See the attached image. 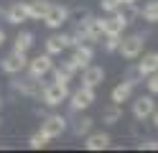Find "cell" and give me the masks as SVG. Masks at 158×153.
I'll return each mask as SVG.
<instances>
[{
  "instance_id": "6da1fadb",
  "label": "cell",
  "mask_w": 158,
  "mask_h": 153,
  "mask_svg": "<svg viewBox=\"0 0 158 153\" xmlns=\"http://www.w3.org/2000/svg\"><path fill=\"white\" fill-rule=\"evenodd\" d=\"M69 97V84L66 82H48V84H44L41 89V100H44V105L48 107H56V105H61V102H66Z\"/></svg>"
},
{
  "instance_id": "7a4b0ae2",
  "label": "cell",
  "mask_w": 158,
  "mask_h": 153,
  "mask_svg": "<svg viewBox=\"0 0 158 153\" xmlns=\"http://www.w3.org/2000/svg\"><path fill=\"white\" fill-rule=\"evenodd\" d=\"M143 46H145V36H143V33H133V36L120 38V46H117V51L123 54V59L135 61L138 56L143 54Z\"/></svg>"
},
{
  "instance_id": "3957f363",
  "label": "cell",
  "mask_w": 158,
  "mask_h": 153,
  "mask_svg": "<svg viewBox=\"0 0 158 153\" xmlns=\"http://www.w3.org/2000/svg\"><path fill=\"white\" fill-rule=\"evenodd\" d=\"M69 107H72V112H82L87 107H92L94 102V89L92 87H79L77 92H69Z\"/></svg>"
},
{
  "instance_id": "277c9868",
  "label": "cell",
  "mask_w": 158,
  "mask_h": 153,
  "mask_svg": "<svg viewBox=\"0 0 158 153\" xmlns=\"http://www.w3.org/2000/svg\"><path fill=\"white\" fill-rule=\"evenodd\" d=\"M15 77V74H13ZM10 87L15 89V92H21V95H26V97H41V89H44V84H41V79H36V77H31L28 74L26 79L21 77V79H13L10 82Z\"/></svg>"
},
{
  "instance_id": "5b68a950",
  "label": "cell",
  "mask_w": 158,
  "mask_h": 153,
  "mask_svg": "<svg viewBox=\"0 0 158 153\" xmlns=\"http://www.w3.org/2000/svg\"><path fill=\"white\" fill-rule=\"evenodd\" d=\"M102 28H105V36H123V31L127 28V18L123 8L115 13H107V18H102Z\"/></svg>"
},
{
  "instance_id": "8992f818",
  "label": "cell",
  "mask_w": 158,
  "mask_h": 153,
  "mask_svg": "<svg viewBox=\"0 0 158 153\" xmlns=\"http://www.w3.org/2000/svg\"><path fill=\"white\" fill-rule=\"evenodd\" d=\"M51 59H54L51 54H38L36 59H31V61L26 64L28 74H31V77H36V79H44L48 71L54 69V61H51Z\"/></svg>"
},
{
  "instance_id": "52a82bcc",
  "label": "cell",
  "mask_w": 158,
  "mask_h": 153,
  "mask_svg": "<svg viewBox=\"0 0 158 153\" xmlns=\"http://www.w3.org/2000/svg\"><path fill=\"white\" fill-rule=\"evenodd\" d=\"M64 130H66V117L64 115H46L44 122H41V133L48 138H61L64 135Z\"/></svg>"
},
{
  "instance_id": "ba28073f",
  "label": "cell",
  "mask_w": 158,
  "mask_h": 153,
  "mask_svg": "<svg viewBox=\"0 0 158 153\" xmlns=\"http://www.w3.org/2000/svg\"><path fill=\"white\" fill-rule=\"evenodd\" d=\"M26 64H28V56L23 54V51H13V54H8L3 61H0V69L13 77V74H21V71L26 69Z\"/></svg>"
},
{
  "instance_id": "9c48e42d",
  "label": "cell",
  "mask_w": 158,
  "mask_h": 153,
  "mask_svg": "<svg viewBox=\"0 0 158 153\" xmlns=\"http://www.w3.org/2000/svg\"><path fill=\"white\" fill-rule=\"evenodd\" d=\"M69 8L66 5H48V10H46V15H44V23L48 26V28H61L66 20H69Z\"/></svg>"
},
{
  "instance_id": "30bf717a",
  "label": "cell",
  "mask_w": 158,
  "mask_h": 153,
  "mask_svg": "<svg viewBox=\"0 0 158 153\" xmlns=\"http://www.w3.org/2000/svg\"><path fill=\"white\" fill-rule=\"evenodd\" d=\"M102 82H105V69H102V66L89 64V66L82 69V87H92V89H97Z\"/></svg>"
},
{
  "instance_id": "8fae6325",
  "label": "cell",
  "mask_w": 158,
  "mask_h": 153,
  "mask_svg": "<svg viewBox=\"0 0 158 153\" xmlns=\"http://www.w3.org/2000/svg\"><path fill=\"white\" fill-rule=\"evenodd\" d=\"M153 110H156V102H153L151 95L138 97V100L133 102V115H135V120H148V117L153 115Z\"/></svg>"
},
{
  "instance_id": "7c38bea8",
  "label": "cell",
  "mask_w": 158,
  "mask_h": 153,
  "mask_svg": "<svg viewBox=\"0 0 158 153\" xmlns=\"http://www.w3.org/2000/svg\"><path fill=\"white\" fill-rule=\"evenodd\" d=\"M92 59H94V49H92V44H79V46H74L72 61L77 64V69L89 66V64H92Z\"/></svg>"
},
{
  "instance_id": "4fadbf2b",
  "label": "cell",
  "mask_w": 158,
  "mask_h": 153,
  "mask_svg": "<svg viewBox=\"0 0 158 153\" xmlns=\"http://www.w3.org/2000/svg\"><path fill=\"white\" fill-rule=\"evenodd\" d=\"M138 59H140V61H138L135 71H138L140 77H148V74H153V71H158V51H148V54H140Z\"/></svg>"
},
{
  "instance_id": "5bb4252c",
  "label": "cell",
  "mask_w": 158,
  "mask_h": 153,
  "mask_svg": "<svg viewBox=\"0 0 158 153\" xmlns=\"http://www.w3.org/2000/svg\"><path fill=\"white\" fill-rule=\"evenodd\" d=\"M87 140H84V148L87 151H105V148H110V143H112V138H110V133H87L84 135Z\"/></svg>"
},
{
  "instance_id": "9a60e30c",
  "label": "cell",
  "mask_w": 158,
  "mask_h": 153,
  "mask_svg": "<svg viewBox=\"0 0 158 153\" xmlns=\"http://www.w3.org/2000/svg\"><path fill=\"white\" fill-rule=\"evenodd\" d=\"M64 49H69V33H56V36L46 38V54L59 56Z\"/></svg>"
},
{
  "instance_id": "2e32d148",
  "label": "cell",
  "mask_w": 158,
  "mask_h": 153,
  "mask_svg": "<svg viewBox=\"0 0 158 153\" xmlns=\"http://www.w3.org/2000/svg\"><path fill=\"white\" fill-rule=\"evenodd\" d=\"M130 95H133V84H130L127 79H123V82H117V84L112 87L110 100L115 102V105H123V102H127V100H130Z\"/></svg>"
},
{
  "instance_id": "e0dca14e",
  "label": "cell",
  "mask_w": 158,
  "mask_h": 153,
  "mask_svg": "<svg viewBox=\"0 0 158 153\" xmlns=\"http://www.w3.org/2000/svg\"><path fill=\"white\" fill-rule=\"evenodd\" d=\"M5 20L8 23H13V26H21V23H26L28 20V13H26V3H13L10 8L5 10Z\"/></svg>"
},
{
  "instance_id": "ac0fdd59",
  "label": "cell",
  "mask_w": 158,
  "mask_h": 153,
  "mask_svg": "<svg viewBox=\"0 0 158 153\" xmlns=\"http://www.w3.org/2000/svg\"><path fill=\"white\" fill-rule=\"evenodd\" d=\"M48 0H28L26 3V13H28V20H44L46 10H48Z\"/></svg>"
},
{
  "instance_id": "d6986e66",
  "label": "cell",
  "mask_w": 158,
  "mask_h": 153,
  "mask_svg": "<svg viewBox=\"0 0 158 153\" xmlns=\"http://www.w3.org/2000/svg\"><path fill=\"white\" fill-rule=\"evenodd\" d=\"M33 44H36V36L31 33V31H21V33L15 36V44H13V51H23V54H26V51L31 49Z\"/></svg>"
},
{
  "instance_id": "ffe728a7",
  "label": "cell",
  "mask_w": 158,
  "mask_h": 153,
  "mask_svg": "<svg viewBox=\"0 0 158 153\" xmlns=\"http://www.w3.org/2000/svg\"><path fill=\"white\" fill-rule=\"evenodd\" d=\"M120 120H123V105L110 102V107L102 112V122H107V125H117Z\"/></svg>"
},
{
  "instance_id": "44dd1931",
  "label": "cell",
  "mask_w": 158,
  "mask_h": 153,
  "mask_svg": "<svg viewBox=\"0 0 158 153\" xmlns=\"http://www.w3.org/2000/svg\"><path fill=\"white\" fill-rule=\"evenodd\" d=\"M140 15L148 23H158V0H148L143 5V10H140Z\"/></svg>"
},
{
  "instance_id": "7402d4cb",
  "label": "cell",
  "mask_w": 158,
  "mask_h": 153,
  "mask_svg": "<svg viewBox=\"0 0 158 153\" xmlns=\"http://www.w3.org/2000/svg\"><path fill=\"white\" fill-rule=\"evenodd\" d=\"M92 122H94V120H92V117H87V115H84V117H79V120L74 122V128H72V130H74V135H77V138H84L87 133L92 130Z\"/></svg>"
},
{
  "instance_id": "603a6c76",
  "label": "cell",
  "mask_w": 158,
  "mask_h": 153,
  "mask_svg": "<svg viewBox=\"0 0 158 153\" xmlns=\"http://www.w3.org/2000/svg\"><path fill=\"white\" fill-rule=\"evenodd\" d=\"M48 140H51V138H48V135H44V133L38 130V133H33V135H31L28 146H31L33 151H41V148H46V146H48Z\"/></svg>"
},
{
  "instance_id": "cb8c5ba5",
  "label": "cell",
  "mask_w": 158,
  "mask_h": 153,
  "mask_svg": "<svg viewBox=\"0 0 158 153\" xmlns=\"http://www.w3.org/2000/svg\"><path fill=\"white\" fill-rule=\"evenodd\" d=\"M100 8L102 13H115V10L123 8V0H100Z\"/></svg>"
},
{
  "instance_id": "d4e9b609",
  "label": "cell",
  "mask_w": 158,
  "mask_h": 153,
  "mask_svg": "<svg viewBox=\"0 0 158 153\" xmlns=\"http://www.w3.org/2000/svg\"><path fill=\"white\" fill-rule=\"evenodd\" d=\"M102 38H105V51H110V54H112V51H117L123 36H102Z\"/></svg>"
},
{
  "instance_id": "484cf974",
  "label": "cell",
  "mask_w": 158,
  "mask_h": 153,
  "mask_svg": "<svg viewBox=\"0 0 158 153\" xmlns=\"http://www.w3.org/2000/svg\"><path fill=\"white\" fill-rule=\"evenodd\" d=\"M145 79H148V82H145L148 92H151V95H158V71H153V74H148Z\"/></svg>"
},
{
  "instance_id": "4316f807",
  "label": "cell",
  "mask_w": 158,
  "mask_h": 153,
  "mask_svg": "<svg viewBox=\"0 0 158 153\" xmlns=\"http://www.w3.org/2000/svg\"><path fill=\"white\" fill-rule=\"evenodd\" d=\"M138 148L140 151H158V140L156 138H145V140L138 143Z\"/></svg>"
},
{
  "instance_id": "83f0119b",
  "label": "cell",
  "mask_w": 158,
  "mask_h": 153,
  "mask_svg": "<svg viewBox=\"0 0 158 153\" xmlns=\"http://www.w3.org/2000/svg\"><path fill=\"white\" fill-rule=\"evenodd\" d=\"M61 69L66 71V74H69V77H74V74H77V71H79V69H77V64H74V61H72V59H66V61H61Z\"/></svg>"
},
{
  "instance_id": "f1b7e54d",
  "label": "cell",
  "mask_w": 158,
  "mask_h": 153,
  "mask_svg": "<svg viewBox=\"0 0 158 153\" xmlns=\"http://www.w3.org/2000/svg\"><path fill=\"white\" fill-rule=\"evenodd\" d=\"M51 71H54V79H56V82H66V84L72 82V77H69V74H66V71H64L61 66H59V69H51Z\"/></svg>"
},
{
  "instance_id": "f546056e",
  "label": "cell",
  "mask_w": 158,
  "mask_h": 153,
  "mask_svg": "<svg viewBox=\"0 0 158 153\" xmlns=\"http://www.w3.org/2000/svg\"><path fill=\"white\" fill-rule=\"evenodd\" d=\"M151 117H153V125H156V128H158V107H156V110H153V115H151Z\"/></svg>"
},
{
  "instance_id": "4dcf8cb0",
  "label": "cell",
  "mask_w": 158,
  "mask_h": 153,
  "mask_svg": "<svg viewBox=\"0 0 158 153\" xmlns=\"http://www.w3.org/2000/svg\"><path fill=\"white\" fill-rule=\"evenodd\" d=\"M3 44H5V31L0 28V46H3Z\"/></svg>"
},
{
  "instance_id": "1f68e13d",
  "label": "cell",
  "mask_w": 158,
  "mask_h": 153,
  "mask_svg": "<svg viewBox=\"0 0 158 153\" xmlns=\"http://www.w3.org/2000/svg\"><path fill=\"white\" fill-rule=\"evenodd\" d=\"M138 0H123V5H135Z\"/></svg>"
},
{
  "instance_id": "d6a6232c",
  "label": "cell",
  "mask_w": 158,
  "mask_h": 153,
  "mask_svg": "<svg viewBox=\"0 0 158 153\" xmlns=\"http://www.w3.org/2000/svg\"><path fill=\"white\" fill-rule=\"evenodd\" d=\"M0 107H3V97H0Z\"/></svg>"
}]
</instances>
